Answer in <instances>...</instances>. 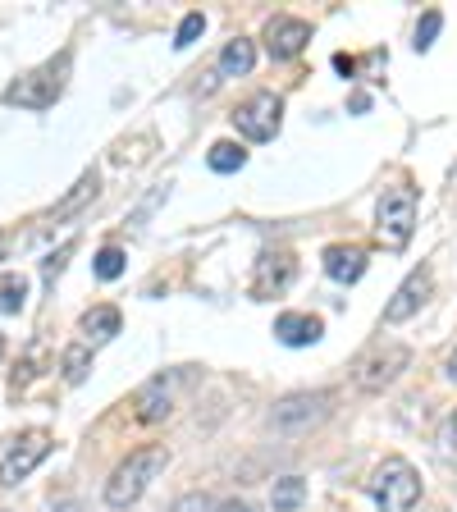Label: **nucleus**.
<instances>
[{"label":"nucleus","mask_w":457,"mask_h":512,"mask_svg":"<svg viewBox=\"0 0 457 512\" xmlns=\"http://www.w3.org/2000/svg\"><path fill=\"white\" fill-rule=\"evenodd\" d=\"M444 375H448V380H453V384H457V352H453V357H448V366H444Z\"/></svg>","instance_id":"nucleus-30"},{"label":"nucleus","mask_w":457,"mask_h":512,"mask_svg":"<svg viewBox=\"0 0 457 512\" xmlns=\"http://www.w3.org/2000/svg\"><path fill=\"white\" fill-rule=\"evenodd\" d=\"M375 229L389 247H403L416 229V192L407 183L380 192V206H375Z\"/></svg>","instance_id":"nucleus-4"},{"label":"nucleus","mask_w":457,"mask_h":512,"mask_svg":"<svg viewBox=\"0 0 457 512\" xmlns=\"http://www.w3.org/2000/svg\"><path fill=\"white\" fill-rule=\"evenodd\" d=\"M165 467H170V448L165 444H147V448H138V453H128V458L115 467V476L106 480V503L110 508H128V503H138L142 494H147V485Z\"/></svg>","instance_id":"nucleus-1"},{"label":"nucleus","mask_w":457,"mask_h":512,"mask_svg":"<svg viewBox=\"0 0 457 512\" xmlns=\"http://www.w3.org/2000/svg\"><path fill=\"white\" fill-rule=\"evenodd\" d=\"M330 403H334L330 389H316V394H288V398H279L275 403L270 426L284 430V435H302V430L320 426V421L330 416Z\"/></svg>","instance_id":"nucleus-5"},{"label":"nucleus","mask_w":457,"mask_h":512,"mask_svg":"<svg viewBox=\"0 0 457 512\" xmlns=\"http://www.w3.org/2000/svg\"><path fill=\"white\" fill-rule=\"evenodd\" d=\"M23 302H28V284H23V275L0 279V311H23Z\"/></svg>","instance_id":"nucleus-21"},{"label":"nucleus","mask_w":457,"mask_h":512,"mask_svg":"<svg viewBox=\"0 0 457 512\" xmlns=\"http://www.w3.org/2000/svg\"><path fill=\"white\" fill-rule=\"evenodd\" d=\"M412 366V348H403V343H384V348H375V352H366L362 362H357V389L362 394H380L384 384H394L398 375Z\"/></svg>","instance_id":"nucleus-6"},{"label":"nucleus","mask_w":457,"mask_h":512,"mask_svg":"<svg viewBox=\"0 0 457 512\" xmlns=\"http://www.w3.org/2000/svg\"><path fill=\"white\" fill-rule=\"evenodd\" d=\"M435 444H439V453H444L448 462H457V412H453V416H444V426H439Z\"/></svg>","instance_id":"nucleus-25"},{"label":"nucleus","mask_w":457,"mask_h":512,"mask_svg":"<svg viewBox=\"0 0 457 512\" xmlns=\"http://www.w3.org/2000/svg\"><path fill=\"white\" fill-rule=\"evenodd\" d=\"M252 64H256V46L247 42V37H234V42L220 51V74H224V78L252 74Z\"/></svg>","instance_id":"nucleus-15"},{"label":"nucleus","mask_w":457,"mask_h":512,"mask_svg":"<svg viewBox=\"0 0 457 512\" xmlns=\"http://www.w3.org/2000/svg\"><path fill=\"white\" fill-rule=\"evenodd\" d=\"M430 288H435V275H430V266H416L412 275L398 284L394 298H389V307H384V320H389V325H403V320H412L416 311H421V302L430 298Z\"/></svg>","instance_id":"nucleus-9"},{"label":"nucleus","mask_w":457,"mask_h":512,"mask_svg":"<svg viewBox=\"0 0 457 512\" xmlns=\"http://www.w3.org/2000/svg\"><path fill=\"white\" fill-rule=\"evenodd\" d=\"M0 261H5V238H0Z\"/></svg>","instance_id":"nucleus-31"},{"label":"nucleus","mask_w":457,"mask_h":512,"mask_svg":"<svg viewBox=\"0 0 457 512\" xmlns=\"http://www.w3.org/2000/svg\"><path fill=\"white\" fill-rule=\"evenodd\" d=\"M124 275V252L119 247H101L96 252V279H119Z\"/></svg>","instance_id":"nucleus-22"},{"label":"nucleus","mask_w":457,"mask_h":512,"mask_svg":"<svg viewBox=\"0 0 457 512\" xmlns=\"http://www.w3.org/2000/svg\"><path fill=\"white\" fill-rule=\"evenodd\" d=\"M170 512H220V503L211 499V494H183V499H174V508Z\"/></svg>","instance_id":"nucleus-26"},{"label":"nucleus","mask_w":457,"mask_h":512,"mask_svg":"<svg viewBox=\"0 0 457 512\" xmlns=\"http://www.w3.org/2000/svg\"><path fill=\"white\" fill-rule=\"evenodd\" d=\"M46 453H51V435H46V430H28V435H23L19 444L5 453V462H0V485H5V490H14L19 480H28L32 471L42 467Z\"/></svg>","instance_id":"nucleus-8"},{"label":"nucleus","mask_w":457,"mask_h":512,"mask_svg":"<svg viewBox=\"0 0 457 512\" xmlns=\"http://www.w3.org/2000/svg\"><path fill=\"white\" fill-rule=\"evenodd\" d=\"M206 160H211L215 174H234V170H243V165H247V151L238 147V142H215Z\"/></svg>","instance_id":"nucleus-19"},{"label":"nucleus","mask_w":457,"mask_h":512,"mask_svg":"<svg viewBox=\"0 0 457 512\" xmlns=\"http://www.w3.org/2000/svg\"><path fill=\"white\" fill-rule=\"evenodd\" d=\"M325 270H330V279H339V284H357V279L366 275V247H357V243L325 247Z\"/></svg>","instance_id":"nucleus-14"},{"label":"nucleus","mask_w":457,"mask_h":512,"mask_svg":"<svg viewBox=\"0 0 457 512\" xmlns=\"http://www.w3.org/2000/svg\"><path fill=\"white\" fill-rule=\"evenodd\" d=\"M320 334H325L320 316H307V311H284V316L275 320V339L284 343V348H311Z\"/></svg>","instance_id":"nucleus-13"},{"label":"nucleus","mask_w":457,"mask_h":512,"mask_svg":"<svg viewBox=\"0 0 457 512\" xmlns=\"http://www.w3.org/2000/svg\"><path fill=\"white\" fill-rule=\"evenodd\" d=\"M96 188H101V179H96V170H87L83 179L74 183V192H69V197H64V202L51 211V220H64V215H74L83 202H92V197H96Z\"/></svg>","instance_id":"nucleus-17"},{"label":"nucleus","mask_w":457,"mask_h":512,"mask_svg":"<svg viewBox=\"0 0 457 512\" xmlns=\"http://www.w3.org/2000/svg\"><path fill=\"white\" fill-rule=\"evenodd\" d=\"M293 275H298V266H293V256H288V252H266V256H261V261H256L252 293H256V298H270V293H284V288L293 284Z\"/></svg>","instance_id":"nucleus-12"},{"label":"nucleus","mask_w":457,"mask_h":512,"mask_svg":"<svg viewBox=\"0 0 457 512\" xmlns=\"http://www.w3.org/2000/svg\"><path fill=\"white\" fill-rule=\"evenodd\" d=\"M302 499H307V480H302V476H284V480H275V494H270L275 512H293V508H302Z\"/></svg>","instance_id":"nucleus-18"},{"label":"nucleus","mask_w":457,"mask_h":512,"mask_svg":"<svg viewBox=\"0 0 457 512\" xmlns=\"http://www.w3.org/2000/svg\"><path fill=\"white\" fill-rule=\"evenodd\" d=\"M311 42V28L302 19H293V14H275V19L266 23V51L275 55V60H293V55H302Z\"/></svg>","instance_id":"nucleus-11"},{"label":"nucleus","mask_w":457,"mask_h":512,"mask_svg":"<svg viewBox=\"0 0 457 512\" xmlns=\"http://www.w3.org/2000/svg\"><path fill=\"white\" fill-rule=\"evenodd\" d=\"M69 64H74V55L60 51V60L42 64V69H32V74H23L19 83L5 87V106H23V110L55 106L60 92H64V78H69Z\"/></svg>","instance_id":"nucleus-2"},{"label":"nucleus","mask_w":457,"mask_h":512,"mask_svg":"<svg viewBox=\"0 0 457 512\" xmlns=\"http://www.w3.org/2000/svg\"><path fill=\"white\" fill-rule=\"evenodd\" d=\"M188 380V366L183 371H170V375H156V380H147L138 389V421H165V416L174 412V389Z\"/></svg>","instance_id":"nucleus-10"},{"label":"nucleus","mask_w":457,"mask_h":512,"mask_svg":"<svg viewBox=\"0 0 457 512\" xmlns=\"http://www.w3.org/2000/svg\"><path fill=\"white\" fill-rule=\"evenodd\" d=\"M279 124H284V106H279L275 92H256L234 110V128L247 142H270L279 133Z\"/></svg>","instance_id":"nucleus-7"},{"label":"nucleus","mask_w":457,"mask_h":512,"mask_svg":"<svg viewBox=\"0 0 457 512\" xmlns=\"http://www.w3.org/2000/svg\"><path fill=\"white\" fill-rule=\"evenodd\" d=\"M60 366H64V380L69 384H83L87 371H92V357H87V348H64Z\"/></svg>","instance_id":"nucleus-20"},{"label":"nucleus","mask_w":457,"mask_h":512,"mask_svg":"<svg viewBox=\"0 0 457 512\" xmlns=\"http://www.w3.org/2000/svg\"><path fill=\"white\" fill-rule=\"evenodd\" d=\"M202 28H206L202 14H188V19L179 23V32H174V46H179V51H183V46H192L197 37H202Z\"/></svg>","instance_id":"nucleus-27"},{"label":"nucleus","mask_w":457,"mask_h":512,"mask_svg":"<svg viewBox=\"0 0 457 512\" xmlns=\"http://www.w3.org/2000/svg\"><path fill=\"white\" fill-rule=\"evenodd\" d=\"M0 357H5V339H0Z\"/></svg>","instance_id":"nucleus-32"},{"label":"nucleus","mask_w":457,"mask_h":512,"mask_svg":"<svg viewBox=\"0 0 457 512\" xmlns=\"http://www.w3.org/2000/svg\"><path fill=\"white\" fill-rule=\"evenodd\" d=\"M74 238H69V243H60V252H51V256H46V261H42V279H46V284H55V279H60V270H64V261H69V256H74Z\"/></svg>","instance_id":"nucleus-24"},{"label":"nucleus","mask_w":457,"mask_h":512,"mask_svg":"<svg viewBox=\"0 0 457 512\" xmlns=\"http://www.w3.org/2000/svg\"><path fill=\"white\" fill-rule=\"evenodd\" d=\"M220 512H252V503H243V499H229Z\"/></svg>","instance_id":"nucleus-29"},{"label":"nucleus","mask_w":457,"mask_h":512,"mask_svg":"<svg viewBox=\"0 0 457 512\" xmlns=\"http://www.w3.org/2000/svg\"><path fill=\"white\" fill-rule=\"evenodd\" d=\"M366 490L384 512H407L421 499V476H416V467L407 458H384L375 467V476L366 480Z\"/></svg>","instance_id":"nucleus-3"},{"label":"nucleus","mask_w":457,"mask_h":512,"mask_svg":"<svg viewBox=\"0 0 457 512\" xmlns=\"http://www.w3.org/2000/svg\"><path fill=\"white\" fill-rule=\"evenodd\" d=\"M32 375H42V348H32V357L23 362V371H14V394H19V389L32 380Z\"/></svg>","instance_id":"nucleus-28"},{"label":"nucleus","mask_w":457,"mask_h":512,"mask_svg":"<svg viewBox=\"0 0 457 512\" xmlns=\"http://www.w3.org/2000/svg\"><path fill=\"white\" fill-rule=\"evenodd\" d=\"M78 330H83L87 343L115 339V334H119V311H115V307H92V311L83 316V325H78Z\"/></svg>","instance_id":"nucleus-16"},{"label":"nucleus","mask_w":457,"mask_h":512,"mask_svg":"<svg viewBox=\"0 0 457 512\" xmlns=\"http://www.w3.org/2000/svg\"><path fill=\"white\" fill-rule=\"evenodd\" d=\"M439 28H444V14L430 10L426 19L416 23V51H430V46H435V37H439Z\"/></svg>","instance_id":"nucleus-23"}]
</instances>
